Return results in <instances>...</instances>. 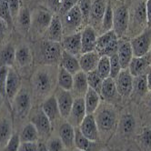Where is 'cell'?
Returning a JSON list of instances; mask_svg holds the SVG:
<instances>
[{"mask_svg": "<svg viewBox=\"0 0 151 151\" xmlns=\"http://www.w3.org/2000/svg\"><path fill=\"white\" fill-rule=\"evenodd\" d=\"M32 83L35 90L39 95H47L53 88L54 85L52 74L48 70H38L34 75Z\"/></svg>", "mask_w": 151, "mask_h": 151, "instance_id": "8", "label": "cell"}, {"mask_svg": "<svg viewBox=\"0 0 151 151\" xmlns=\"http://www.w3.org/2000/svg\"><path fill=\"white\" fill-rule=\"evenodd\" d=\"M7 27H8L7 24L5 22L3 19L0 18V38H1L2 37H4L5 33L7 30Z\"/></svg>", "mask_w": 151, "mask_h": 151, "instance_id": "54", "label": "cell"}, {"mask_svg": "<svg viewBox=\"0 0 151 151\" xmlns=\"http://www.w3.org/2000/svg\"><path fill=\"white\" fill-rule=\"evenodd\" d=\"M16 62V49L12 44H7L0 50V67L11 68Z\"/></svg>", "mask_w": 151, "mask_h": 151, "instance_id": "30", "label": "cell"}, {"mask_svg": "<svg viewBox=\"0 0 151 151\" xmlns=\"http://www.w3.org/2000/svg\"><path fill=\"white\" fill-rule=\"evenodd\" d=\"M88 83L87 78V73L80 70L74 75L73 88L71 93L77 96V98H84L86 92L88 89Z\"/></svg>", "mask_w": 151, "mask_h": 151, "instance_id": "24", "label": "cell"}, {"mask_svg": "<svg viewBox=\"0 0 151 151\" xmlns=\"http://www.w3.org/2000/svg\"><path fill=\"white\" fill-rule=\"evenodd\" d=\"M86 115L87 112H86L84 98H76L71 107L70 114L68 117V122L75 127H78Z\"/></svg>", "mask_w": 151, "mask_h": 151, "instance_id": "12", "label": "cell"}, {"mask_svg": "<svg viewBox=\"0 0 151 151\" xmlns=\"http://www.w3.org/2000/svg\"><path fill=\"white\" fill-rule=\"evenodd\" d=\"M129 18L130 15L126 6H120L114 9L113 31L118 38H122L126 34L129 25Z\"/></svg>", "mask_w": 151, "mask_h": 151, "instance_id": "4", "label": "cell"}, {"mask_svg": "<svg viewBox=\"0 0 151 151\" xmlns=\"http://www.w3.org/2000/svg\"><path fill=\"white\" fill-rule=\"evenodd\" d=\"M18 151H38V142H21Z\"/></svg>", "mask_w": 151, "mask_h": 151, "instance_id": "51", "label": "cell"}, {"mask_svg": "<svg viewBox=\"0 0 151 151\" xmlns=\"http://www.w3.org/2000/svg\"><path fill=\"white\" fill-rule=\"evenodd\" d=\"M2 103H4V100L2 99V96H0V107H1V106H2Z\"/></svg>", "mask_w": 151, "mask_h": 151, "instance_id": "58", "label": "cell"}, {"mask_svg": "<svg viewBox=\"0 0 151 151\" xmlns=\"http://www.w3.org/2000/svg\"><path fill=\"white\" fill-rule=\"evenodd\" d=\"M58 137L67 149L75 148V127L69 122H64L58 129Z\"/></svg>", "mask_w": 151, "mask_h": 151, "instance_id": "22", "label": "cell"}, {"mask_svg": "<svg viewBox=\"0 0 151 151\" xmlns=\"http://www.w3.org/2000/svg\"><path fill=\"white\" fill-rule=\"evenodd\" d=\"M20 4H21L20 0H8V6H9L13 19L16 18L19 14V11L21 9Z\"/></svg>", "mask_w": 151, "mask_h": 151, "instance_id": "49", "label": "cell"}, {"mask_svg": "<svg viewBox=\"0 0 151 151\" xmlns=\"http://www.w3.org/2000/svg\"><path fill=\"white\" fill-rule=\"evenodd\" d=\"M91 5H92V0H79V2L78 4L85 22H88L89 21Z\"/></svg>", "mask_w": 151, "mask_h": 151, "instance_id": "47", "label": "cell"}, {"mask_svg": "<svg viewBox=\"0 0 151 151\" xmlns=\"http://www.w3.org/2000/svg\"><path fill=\"white\" fill-rule=\"evenodd\" d=\"M32 17V26L38 32H44L47 29L53 15L47 9L37 8L35 9L31 15Z\"/></svg>", "mask_w": 151, "mask_h": 151, "instance_id": "15", "label": "cell"}, {"mask_svg": "<svg viewBox=\"0 0 151 151\" xmlns=\"http://www.w3.org/2000/svg\"><path fill=\"white\" fill-rule=\"evenodd\" d=\"M47 148L48 151H65V145L59 137H52L47 141Z\"/></svg>", "mask_w": 151, "mask_h": 151, "instance_id": "44", "label": "cell"}, {"mask_svg": "<svg viewBox=\"0 0 151 151\" xmlns=\"http://www.w3.org/2000/svg\"><path fill=\"white\" fill-rule=\"evenodd\" d=\"M116 54L118 59H119L122 69H127L132 58H134L130 41L123 38H118V47Z\"/></svg>", "mask_w": 151, "mask_h": 151, "instance_id": "16", "label": "cell"}, {"mask_svg": "<svg viewBox=\"0 0 151 151\" xmlns=\"http://www.w3.org/2000/svg\"><path fill=\"white\" fill-rule=\"evenodd\" d=\"M17 19L20 28L24 33H27L32 27V17L29 9L27 7L21 8L17 16Z\"/></svg>", "mask_w": 151, "mask_h": 151, "instance_id": "37", "label": "cell"}, {"mask_svg": "<svg viewBox=\"0 0 151 151\" xmlns=\"http://www.w3.org/2000/svg\"><path fill=\"white\" fill-rule=\"evenodd\" d=\"M13 121L12 116L0 117V150L5 147L13 135Z\"/></svg>", "mask_w": 151, "mask_h": 151, "instance_id": "25", "label": "cell"}, {"mask_svg": "<svg viewBox=\"0 0 151 151\" xmlns=\"http://www.w3.org/2000/svg\"><path fill=\"white\" fill-rule=\"evenodd\" d=\"M132 24L136 25V28L144 27L145 25H147V16H146V2L141 1L139 2L136 6L135 10L132 14Z\"/></svg>", "mask_w": 151, "mask_h": 151, "instance_id": "33", "label": "cell"}, {"mask_svg": "<svg viewBox=\"0 0 151 151\" xmlns=\"http://www.w3.org/2000/svg\"><path fill=\"white\" fill-rule=\"evenodd\" d=\"M117 47H118V39H116L113 42H111L110 44L99 54V55L100 56L111 57V56H113L117 53Z\"/></svg>", "mask_w": 151, "mask_h": 151, "instance_id": "48", "label": "cell"}, {"mask_svg": "<svg viewBox=\"0 0 151 151\" xmlns=\"http://www.w3.org/2000/svg\"><path fill=\"white\" fill-rule=\"evenodd\" d=\"M73 151H83V150H80V149H78V148H75Z\"/></svg>", "mask_w": 151, "mask_h": 151, "instance_id": "61", "label": "cell"}, {"mask_svg": "<svg viewBox=\"0 0 151 151\" xmlns=\"http://www.w3.org/2000/svg\"><path fill=\"white\" fill-rule=\"evenodd\" d=\"M58 85L59 88L71 91L73 88V81H74V75L69 73L68 70L63 68L62 67H59L58 71Z\"/></svg>", "mask_w": 151, "mask_h": 151, "instance_id": "32", "label": "cell"}, {"mask_svg": "<svg viewBox=\"0 0 151 151\" xmlns=\"http://www.w3.org/2000/svg\"><path fill=\"white\" fill-rule=\"evenodd\" d=\"M100 96L104 99V100L106 102L113 104V105L116 102L120 100L121 96L117 92L115 79H113L111 78H107L104 79L103 84H102V88H101V91H100Z\"/></svg>", "mask_w": 151, "mask_h": 151, "instance_id": "17", "label": "cell"}, {"mask_svg": "<svg viewBox=\"0 0 151 151\" xmlns=\"http://www.w3.org/2000/svg\"><path fill=\"white\" fill-rule=\"evenodd\" d=\"M78 2H79V0H63L62 6H61L59 13L61 15H65L68 10H70L71 8L77 6Z\"/></svg>", "mask_w": 151, "mask_h": 151, "instance_id": "50", "label": "cell"}, {"mask_svg": "<svg viewBox=\"0 0 151 151\" xmlns=\"http://www.w3.org/2000/svg\"><path fill=\"white\" fill-rule=\"evenodd\" d=\"M109 60H110V76H109V78L115 79L117 77V75L122 70L119 59H118V57H117V54H115V55L109 57Z\"/></svg>", "mask_w": 151, "mask_h": 151, "instance_id": "45", "label": "cell"}, {"mask_svg": "<svg viewBox=\"0 0 151 151\" xmlns=\"http://www.w3.org/2000/svg\"><path fill=\"white\" fill-rule=\"evenodd\" d=\"M29 122L36 127L40 138H47L50 136L53 126L41 107L33 112V114L30 116Z\"/></svg>", "mask_w": 151, "mask_h": 151, "instance_id": "7", "label": "cell"}, {"mask_svg": "<svg viewBox=\"0 0 151 151\" xmlns=\"http://www.w3.org/2000/svg\"><path fill=\"white\" fill-rule=\"evenodd\" d=\"M148 55H149V58H150V62H151V47H150V49H149V52H148Z\"/></svg>", "mask_w": 151, "mask_h": 151, "instance_id": "59", "label": "cell"}, {"mask_svg": "<svg viewBox=\"0 0 151 151\" xmlns=\"http://www.w3.org/2000/svg\"><path fill=\"white\" fill-rule=\"evenodd\" d=\"M116 39H118V37L116 35L115 32L113 31V29L110 31L105 32V33H103L101 36L98 37V39H96V51L99 54H100L111 42H113Z\"/></svg>", "mask_w": 151, "mask_h": 151, "instance_id": "36", "label": "cell"}, {"mask_svg": "<svg viewBox=\"0 0 151 151\" xmlns=\"http://www.w3.org/2000/svg\"><path fill=\"white\" fill-rule=\"evenodd\" d=\"M81 133L91 141H99V133L94 114L86 115L85 118L78 127Z\"/></svg>", "mask_w": 151, "mask_h": 151, "instance_id": "14", "label": "cell"}, {"mask_svg": "<svg viewBox=\"0 0 151 151\" xmlns=\"http://www.w3.org/2000/svg\"><path fill=\"white\" fill-rule=\"evenodd\" d=\"M41 109L48 117V119L50 120L52 126L55 124L60 117H62L55 95H52L48 96L47 99H46L45 101L42 104Z\"/></svg>", "mask_w": 151, "mask_h": 151, "instance_id": "20", "label": "cell"}, {"mask_svg": "<svg viewBox=\"0 0 151 151\" xmlns=\"http://www.w3.org/2000/svg\"><path fill=\"white\" fill-rule=\"evenodd\" d=\"M21 89V78L19 77L18 73L15 68L12 67L8 68L7 77H6V99L9 105V110L11 113L12 116V107L11 103L15 96ZM14 118V117H13Z\"/></svg>", "mask_w": 151, "mask_h": 151, "instance_id": "6", "label": "cell"}, {"mask_svg": "<svg viewBox=\"0 0 151 151\" xmlns=\"http://www.w3.org/2000/svg\"><path fill=\"white\" fill-rule=\"evenodd\" d=\"M63 0H47V5L52 12H59L62 6Z\"/></svg>", "mask_w": 151, "mask_h": 151, "instance_id": "52", "label": "cell"}, {"mask_svg": "<svg viewBox=\"0 0 151 151\" xmlns=\"http://www.w3.org/2000/svg\"><path fill=\"white\" fill-rule=\"evenodd\" d=\"M87 78H88V87L90 88L94 89L95 91H96L99 94H100L104 79L99 75V73L96 70L88 72V73H87Z\"/></svg>", "mask_w": 151, "mask_h": 151, "instance_id": "39", "label": "cell"}, {"mask_svg": "<svg viewBox=\"0 0 151 151\" xmlns=\"http://www.w3.org/2000/svg\"><path fill=\"white\" fill-rule=\"evenodd\" d=\"M20 143H21V141H20L19 134L13 133L12 137L8 140V142L5 145V147L0 151H18Z\"/></svg>", "mask_w": 151, "mask_h": 151, "instance_id": "46", "label": "cell"}, {"mask_svg": "<svg viewBox=\"0 0 151 151\" xmlns=\"http://www.w3.org/2000/svg\"><path fill=\"white\" fill-rule=\"evenodd\" d=\"M133 76L128 69H122L115 78L116 87L121 98L127 99L133 92Z\"/></svg>", "mask_w": 151, "mask_h": 151, "instance_id": "9", "label": "cell"}, {"mask_svg": "<svg viewBox=\"0 0 151 151\" xmlns=\"http://www.w3.org/2000/svg\"><path fill=\"white\" fill-rule=\"evenodd\" d=\"M146 16L147 27H151V0H147L146 1Z\"/></svg>", "mask_w": 151, "mask_h": 151, "instance_id": "53", "label": "cell"}, {"mask_svg": "<svg viewBox=\"0 0 151 151\" xmlns=\"http://www.w3.org/2000/svg\"><path fill=\"white\" fill-rule=\"evenodd\" d=\"M48 40L55 41V42H61L63 39V31L64 27L63 23L59 17L53 16L51 22L47 29Z\"/></svg>", "mask_w": 151, "mask_h": 151, "instance_id": "27", "label": "cell"}, {"mask_svg": "<svg viewBox=\"0 0 151 151\" xmlns=\"http://www.w3.org/2000/svg\"><path fill=\"white\" fill-rule=\"evenodd\" d=\"M84 101L87 115H93L101 103V96L94 89L88 88L84 96Z\"/></svg>", "mask_w": 151, "mask_h": 151, "instance_id": "28", "label": "cell"}, {"mask_svg": "<svg viewBox=\"0 0 151 151\" xmlns=\"http://www.w3.org/2000/svg\"><path fill=\"white\" fill-rule=\"evenodd\" d=\"M147 81L148 91H151V68L148 69V71L147 73Z\"/></svg>", "mask_w": 151, "mask_h": 151, "instance_id": "55", "label": "cell"}, {"mask_svg": "<svg viewBox=\"0 0 151 151\" xmlns=\"http://www.w3.org/2000/svg\"><path fill=\"white\" fill-rule=\"evenodd\" d=\"M146 102H147V105L149 109H151V91H148L146 95Z\"/></svg>", "mask_w": 151, "mask_h": 151, "instance_id": "56", "label": "cell"}, {"mask_svg": "<svg viewBox=\"0 0 151 151\" xmlns=\"http://www.w3.org/2000/svg\"><path fill=\"white\" fill-rule=\"evenodd\" d=\"M107 6L106 0H93L90 10L89 22L93 25H100Z\"/></svg>", "mask_w": 151, "mask_h": 151, "instance_id": "26", "label": "cell"}, {"mask_svg": "<svg viewBox=\"0 0 151 151\" xmlns=\"http://www.w3.org/2000/svg\"><path fill=\"white\" fill-rule=\"evenodd\" d=\"M59 64H60V67L68 70L72 75L77 74L78 72H79L81 70L79 60H78V57H75L65 50H63V52H62Z\"/></svg>", "mask_w": 151, "mask_h": 151, "instance_id": "29", "label": "cell"}, {"mask_svg": "<svg viewBox=\"0 0 151 151\" xmlns=\"http://www.w3.org/2000/svg\"><path fill=\"white\" fill-rule=\"evenodd\" d=\"M55 96H56V99L59 107L61 116L65 118V119H68V117L70 114V110H71L74 99H75L73 94L71 93V91L59 88L56 92Z\"/></svg>", "mask_w": 151, "mask_h": 151, "instance_id": "11", "label": "cell"}, {"mask_svg": "<svg viewBox=\"0 0 151 151\" xmlns=\"http://www.w3.org/2000/svg\"><path fill=\"white\" fill-rule=\"evenodd\" d=\"M134 57H143L148 54L151 47V27H147L130 40Z\"/></svg>", "mask_w": 151, "mask_h": 151, "instance_id": "5", "label": "cell"}, {"mask_svg": "<svg viewBox=\"0 0 151 151\" xmlns=\"http://www.w3.org/2000/svg\"><path fill=\"white\" fill-rule=\"evenodd\" d=\"M113 17H114V9L112 8L111 3L109 1H107L106 9L101 23V31L103 33L113 29Z\"/></svg>", "mask_w": 151, "mask_h": 151, "instance_id": "38", "label": "cell"}, {"mask_svg": "<svg viewBox=\"0 0 151 151\" xmlns=\"http://www.w3.org/2000/svg\"><path fill=\"white\" fill-rule=\"evenodd\" d=\"M98 35L96 31L92 26H86L81 31V44L82 54L91 51H96V45Z\"/></svg>", "mask_w": 151, "mask_h": 151, "instance_id": "19", "label": "cell"}, {"mask_svg": "<svg viewBox=\"0 0 151 151\" xmlns=\"http://www.w3.org/2000/svg\"><path fill=\"white\" fill-rule=\"evenodd\" d=\"M21 142H38L39 134L36 127L32 123H27L19 134Z\"/></svg>", "mask_w": 151, "mask_h": 151, "instance_id": "34", "label": "cell"}, {"mask_svg": "<svg viewBox=\"0 0 151 151\" xmlns=\"http://www.w3.org/2000/svg\"><path fill=\"white\" fill-rule=\"evenodd\" d=\"M38 151H48L45 143H43V142L38 143Z\"/></svg>", "mask_w": 151, "mask_h": 151, "instance_id": "57", "label": "cell"}, {"mask_svg": "<svg viewBox=\"0 0 151 151\" xmlns=\"http://www.w3.org/2000/svg\"><path fill=\"white\" fill-rule=\"evenodd\" d=\"M32 106L31 96L27 89L21 88L11 103L12 114L19 118H25L30 112Z\"/></svg>", "mask_w": 151, "mask_h": 151, "instance_id": "2", "label": "cell"}, {"mask_svg": "<svg viewBox=\"0 0 151 151\" xmlns=\"http://www.w3.org/2000/svg\"><path fill=\"white\" fill-rule=\"evenodd\" d=\"M100 57L101 56L96 51H91L81 54L78 58L81 70L85 73H88L93 70H96Z\"/></svg>", "mask_w": 151, "mask_h": 151, "instance_id": "21", "label": "cell"}, {"mask_svg": "<svg viewBox=\"0 0 151 151\" xmlns=\"http://www.w3.org/2000/svg\"><path fill=\"white\" fill-rule=\"evenodd\" d=\"M8 68H9L8 67H0V96H2L4 102L6 103V106H7L8 111L10 112L9 105L6 99V77H7Z\"/></svg>", "mask_w": 151, "mask_h": 151, "instance_id": "41", "label": "cell"}, {"mask_svg": "<svg viewBox=\"0 0 151 151\" xmlns=\"http://www.w3.org/2000/svg\"><path fill=\"white\" fill-rule=\"evenodd\" d=\"M138 141L146 151H151V128L149 127L142 128L141 134L138 136Z\"/></svg>", "mask_w": 151, "mask_h": 151, "instance_id": "42", "label": "cell"}, {"mask_svg": "<svg viewBox=\"0 0 151 151\" xmlns=\"http://www.w3.org/2000/svg\"><path fill=\"white\" fill-rule=\"evenodd\" d=\"M40 50L43 61L46 64L56 65L60 62L63 48L59 42L51 41L48 39L43 41L40 45Z\"/></svg>", "mask_w": 151, "mask_h": 151, "instance_id": "3", "label": "cell"}, {"mask_svg": "<svg viewBox=\"0 0 151 151\" xmlns=\"http://www.w3.org/2000/svg\"><path fill=\"white\" fill-rule=\"evenodd\" d=\"M100 151H110V150L106 149V148H102V149H100Z\"/></svg>", "mask_w": 151, "mask_h": 151, "instance_id": "60", "label": "cell"}, {"mask_svg": "<svg viewBox=\"0 0 151 151\" xmlns=\"http://www.w3.org/2000/svg\"><path fill=\"white\" fill-rule=\"evenodd\" d=\"M62 48L75 57H80L82 54L81 31L70 34L62 39Z\"/></svg>", "mask_w": 151, "mask_h": 151, "instance_id": "13", "label": "cell"}, {"mask_svg": "<svg viewBox=\"0 0 151 151\" xmlns=\"http://www.w3.org/2000/svg\"><path fill=\"white\" fill-rule=\"evenodd\" d=\"M117 127L121 136L130 137L136 131L137 127V120L135 116L131 113H125L118 121Z\"/></svg>", "mask_w": 151, "mask_h": 151, "instance_id": "23", "label": "cell"}, {"mask_svg": "<svg viewBox=\"0 0 151 151\" xmlns=\"http://www.w3.org/2000/svg\"><path fill=\"white\" fill-rule=\"evenodd\" d=\"M33 57L30 48L27 45H21L16 49V62L21 68L29 67L32 64Z\"/></svg>", "mask_w": 151, "mask_h": 151, "instance_id": "31", "label": "cell"}, {"mask_svg": "<svg viewBox=\"0 0 151 151\" xmlns=\"http://www.w3.org/2000/svg\"><path fill=\"white\" fill-rule=\"evenodd\" d=\"M63 27H65V28L69 32H72L71 34L79 32L78 29L81 27L85 21L78 5L63 15Z\"/></svg>", "mask_w": 151, "mask_h": 151, "instance_id": "10", "label": "cell"}, {"mask_svg": "<svg viewBox=\"0 0 151 151\" xmlns=\"http://www.w3.org/2000/svg\"><path fill=\"white\" fill-rule=\"evenodd\" d=\"M94 116L98 125L99 140L107 142L115 134L118 126V115L113 104L100 103L98 109L94 113Z\"/></svg>", "mask_w": 151, "mask_h": 151, "instance_id": "1", "label": "cell"}, {"mask_svg": "<svg viewBox=\"0 0 151 151\" xmlns=\"http://www.w3.org/2000/svg\"><path fill=\"white\" fill-rule=\"evenodd\" d=\"M0 18L3 19L8 27L13 25V17L8 6V0H5L0 6Z\"/></svg>", "mask_w": 151, "mask_h": 151, "instance_id": "43", "label": "cell"}, {"mask_svg": "<svg viewBox=\"0 0 151 151\" xmlns=\"http://www.w3.org/2000/svg\"><path fill=\"white\" fill-rule=\"evenodd\" d=\"M150 58L149 55L143 57H134L127 68L128 71L133 76V78L138 77V76L145 75L147 73L150 68Z\"/></svg>", "mask_w": 151, "mask_h": 151, "instance_id": "18", "label": "cell"}, {"mask_svg": "<svg viewBox=\"0 0 151 151\" xmlns=\"http://www.w3.org/2000/svg\"><path fill=\"white\" fill-rule=\"evenodd\" d=\"M148 92L147 74L138 76L133 79V92L132 94L137 96L138 98H143Z\"/></svg>", "mask_w": 151, "mask_h": 151, "instance_id": "35", "label": "cell"}, {"mask_svg": "<svg viewBox=\"0 0 151 151\" xmlns=\"http://www.w3.org/2000/svg\"><path fill=\"white\" fill-rule=\"evenodd\" d=\"M5 1V0H0V6H1V4Z\"/></svg>", "mask_w": 151, "mask_h": 151, "instance_id": "62", "label": "cell"}, {"mask_svg": "<svg viewBox=\"0 0 151 151\" xmlns=\"http://www.w3.org/2000/svg\"><path fill=\"white\" fill-rule=\"evenodd\" d=\"M96 71L99 73V75L103 78L106 79L109 78L110 76V60L109 57L101 56L99 61L98 67L96 68Z\"/></svg>", "mask_w": 151, "mask_h": 151, "instance_id": "40", "label": "cell"}]
</instances>
